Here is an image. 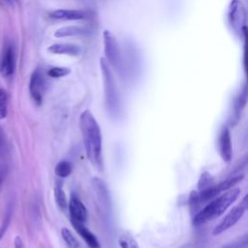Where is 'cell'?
Listing matches in <instances>:
<instances>
[{"instance_id": "obj_1", "label": "cell", "mask_w": 248, "mask_h": 248, "mask_svg": "<svg viewBox=\"0 0 248 248\" xmlns=\"http://www.w3.org/2000/svg\"><path fill=\"white\" fill-rule=\"evenodd\" d=\"M79 127L86 151V155L96 169L103 167L102 135L99 124L90 110L85 109L79 116Z\"/></svg>"}, {"instance_id": "obj_2", "label": "cell", "mask_w": 248, "mask_h": 248, "mask_svg": "<svg viewBox=\"0 0 248 248\" xmlns=\"http://www.w3.org/2000/svg\"><path fill=\"white\" fill-rule=\"evenodd\" d=\"M239 194L240 189L232 187L225 191L222 195L217 196V198H214V200L211 201L205 207L194 215L193 225L200 226L220 216L237 200Z\"/></svg>"}, {"instance_id": "obj_3", "label": "cell", "mask_w": 248, "mask_h": 248, "mask_svg": "<svg viewBox=\"0 0 248 248\" xmlns=\"http://www.w3.org/2000/svg\"><path fill=\"white\" fill-rule=\"evenodd\" d=\"M100 67L104 81L106 106L108 108V110H109L111 113H115L119 107V97L114 78L111 73L109 64L105 58L100 59Z\"/></svg>"}, {"instance_id": "obj_4", "label": "cell", "mask_w": 248, "mask_h": 248, "mask_svg": "<svg viewBox=\"0 0 248 248\" xmlns=\"http://www.w3.org/2000/svg\"><path fill=\"white\" fill-rule=\"evenodd\" d=\"M246 9L241 0H232L229 6L228 18L233 31L242 38L246 36Z\"/></svg>"}, {"instance_id": "obj_5", "label": "cell", "mask_w": 248, "mask_h": 248, "mask_svg": "<svg viewBox=\"0 0 248 248\" xmlns=\"http://www.w3.org/2000/svg\"><path fill=\"white\" fill-rule=\"evenodd\" d=\"M104 38V51H105V59L108 61L109 66L114 68L117 71L121 70L122 59L120 49L117 44L115 37L111 32L106 30L103 34Z\"/></svg>"}, {"instance_id": "obj_6", "label": "cell", "mask_w": 248, "mask_h": 248, "mask_svg": "<svg viewBox=\"0 0 248 248\" xmlns=\"http://www.w3.org/2000/svg\"><path fill=\"white\" fill-rule=\"evenodd\" d=\"M243 177H244L243 174H237V175H234L232 177H230V178L226 179L225 181L220 182L217 185L210 186V187H208L204 190H202V191L198 192L200 202H207L209 200H212V199L216 198L221 193H224L225 191L232 188L235 184L240 182L243 179Z\"/></svg>"}, {"instance_id": "obj_7", "label": "cell", "mask_w": 248, "mask_h": 248, "mask_svg": "<svg viewBox=\"0 0 248 248\" xmlns=\"http://www.w3.org/2000/svg\"><path fill=\"white\" fill-rule=\"evenodd\" d=\"M16 71V51L12 44L6 43L0 55V75L5 78H11Z\"/></svg>"}, {"instance_id": "obj_8", "label": "cell", "mask_w": 248, "mask_h": 248, "mask_svg": "<svg viewBox=\"0 0 248 248\" xmlns=\"http://www.w3.org/2000/svg\"><path fill=\"white\" fill-rule=\"evenodd\" d=\"M246 207H244L242 204H239L237 206H235L234 208H232L224 218L223 220L213 229L212 233L214 235L220 234L223 232H225L226 230L230 229L231 227L234 226L238 220L244 215V212L246 211Z\"/></svg>"}, {"instance_id": "obj_9", "label": "cell", "mask_w": 248, "mask_h": 248, "mask_svg": "<svg viewBox=\"0 0 248 248\" xmlns=\"http://www.w3.org/2000/svg\"><path fill=\"white\" fill-rule=\"evenodd\" d=\"M29 92L33 101L37 105H41L45 92V78L40 69H36L30 77Z\"/></svg>"}, {"instance_id": "obj_10", "label": "cell", "mask_w": 248, "mask_h": 248, "mask_svg": "<svg viewBox=\"0 0 248 248\" xmlns=\"http://www.w3.org/2000/svg\"><path fill=\"white\" fill-rule=\"evenodd\" d=\"M218 147L220 156L223 159V161L230 163L232 157V147L231 133L227 126H223L220 130L218 137Z\"/></svg>"}, {"instance_id": "obj_11", "label": "cell", "mask_w": 248, "mask_h": 248, "mask_svg": "<svg viewBox=\"0 0 248 248\" xmlns=\"http://www.w3.org/2000/svg\"><path fill=\"white\" fill-rule=\"evenodd\" d=\"M49 16L54 19H63V20H79L86 19L91 16V13L83 10H67L61 9L53 11L49 14Z\"/></svg>"}, {"instance_id": "obj_12", "label": "cell", "mask_w": 248, "mask_h": 248, "mask_svg": "<svg viewBox=\"0 0 248 248\" xmlns=\"http://www.w3.org/2000/svg\"><path fill=\"white\" fill-rule=\"evenodd\" d=\"M68 207L71 214V219H74L81 223H84L87 220V217H88L87 209L84 206V204L80 202V200L78 199L77 197L71 198Z\"/></svg>"}, {"instance_id": "obj_13", "label": "cell", "mask_w": 248, "mask_h": 248, "mask_svg": "<svg viewBox=\"0 0 248 248\" xmlns=\"http://www.w3.org/2000/svg\"><path fill=\"white\" fill-rule=\"evenodd\" d=\"M72 225L74 227V229L76 230V232L82 237V239L87 243V245L90 248H101V245L97 239V237L95 236L94 233H92L81 222L76 221L74 219H71Z\"/></svg>"}, {"instance_id": "obj_14", "label": "cell", "mask_w": 248, "mask_h": 248, "mask_svg": "<svg viewBox=\"0 0 248 248\" xmlns=\"http://www.w3.org/2000/svg\"><path fill=\"white\" fill-rule=\"evenodd\" d=\"M246 102H247V88H246V85H244L243 90L240 92V94L236 97L234 101L232 112H231V115L229 118L230 125L234 126L237 123L240 113L246 105Z\"/></svg>"}, {"instance_id": "obj_15", "label": "cell", "mask_w": 248, "mask_h": 248, "mask_svg": "<svg viewBox=\"0 0 248 248\" xmlns=\"http://www.w3.org/2000/svg\"><path fill=\"white\" fill-rule=\"evenodd\" d=\"M48 51L53 54H67L76 56L81 52V48L79 46L74 44H54L48 47Z\"/></svg>"}, {"instance_id": "obj_16", "label": "cell", "mask_w": 248, "mask_h": 248, "mask_svg": "<svg viewBox=\"0 0 248 248\" xmlns=\"http://www.w3.org/2000/svg\"><path fill=\"white\" fill-rule=\"evenodd\" d=\"M90 33V30L85 27L80 26H64L57 29L54 32V36L56 38H64V37H74V36H82Z\"/></svg>"}, {"instance_id": "obj_17", "label": "cell", "mask_w": 248, "mask_h": 248, "mask_svg": "<svg viewBox=\"0 0 248 248\" xmlns=\"http://www.w3.org/2000/svg\"><path fill=\"white\" fill-rule=\"evenodd\" d=\"M13 212H14V205L12 202H10L7 206V209L5 211L4 214V218L2 220V223L0 225V240L3 238V236L5 235L8 228L10 227L11 221H12V216H13Z\"/></svg>"}, {"instance_id": "obj_18", "label": "cell", "mask_w": 248, "mask_h": 248, "mask_svg": "<svg viewBox=\"0 0 248 248\" xmlns=\"http://www.w3.org/2000/svg\"><path fill=\"white\" fill-rule=\"evenodd\" d=\"M54 198H55V202H56L57 205L60 208L65 209L68 206L66 194L62 188V185L59 182H57L54 186Z\"/></svg>"}, {"instance_id": "obj_19", "label": "cell", "mask_w": 248, "mask_h": 248, "mask_svg": "<svg viewBox=\"0 0 248 248\" xmlns=\"http://www.w3.org/2000/svg\"><path fill=\"white\" fill-rule=\"evenodd\" d=\"M120 248H140L137 241L129 232H123L118 239Z\"/></svg>"}, {"instance_id": "obj_20", "label": "cell", "mask_w": 248, "mask_h": 248, "mask_svg": "<svg viewBox=\"0 0 248 248\" xmlns=\"http://www.w3.org/2000/svg\"><path fill=\"white\" fill-rule=\"evenodd\" d=\"M72 164L68 161H60L55 167V174L61 178L69 176L72 172Z\"/></svg>"}, {"instance_id": "obj_21", "label": "cell", "mask_w": 248, "mask_h": 248, "mask_svg": "<svg viewBox=\"0 0 248 248\" xmlns=\"http://www.w3.org/2000/svg\"><path fill=\"white\" fill-rule=\"evenodd\" d=\"M61 235L64 241L67 243V245L70 248H79V243L78 239L73 235V233L67 228L61 229Z\"/></svg>"}, {"instance_id": "obj_22", "label": "cell", "mask_w": 248, "mask_h": 248, "mask_svg": "<svg viewBox=\"0 0 248 248\" xmlns=\"http://www.w3.org/2000/svg\"><path fill=\"white\" fill-rule=\"evenodd\" d=\"M213 182V177L212 175L208 172V171H203L200 178H199V181H198V189L199 191H202V190H204L210 186H212Z\"/></svg>"}, {"instance_id": "obj_23", "label": "cell", "mask_w": 248, "mask_h": 248, "mask_svg": "<svg viewBox=\"0 0 248 248\" xmlns=\"http://www.w3.org/2000/svg\"><path fill=\"white\" fill-rule=\"evenodd\" d=\"M7 114H8V94L3 88H0V119L6 118Z\"/></svg>"}, {"instance_id": "obj_24", "label": "cell", "mask_w": 248, "mask_h": 248, "mask_svg": "<svg viewBox=\"0 0 248 248\" xmlns=\"http://www.w3.org/2000/svg\"><path fill=\"white\" fill-rule=\"evenodd\" d=\"M247 247H248V236H247V234H245L242 237H240L232 242L227 243L226 245L222 246L221 248H247Z\"/></svg>"}, {"instance_id": "obj_25", "label": "cell", "mask_w": 248, "mask_h": 248, "mask_svg": "<svg viewBox=\"0 0 248 248\" xmlns=\"http://www.w3.org/2000/svg\"><path fill=\"white\" fill-rule=\"evenodd\" d=\"M70 73H71V70L68 69V68H65V67H53V68L48 70L47 75L50 78H57L65 77V76L69 75Z\"/></svg>"}, {"instance_id": "obj_26", "label": "cell", "mask_w": 248, "mask_h": 248, "mask_svg": "<svg viewBox=\"0 0 248 248\" xmlns=\"http://www.w3.org/2000/svg\"><path fill=\"white\" fill-rule=\"evenodd\" d=\"M200 200H199V196H198V192L197 191H192L190 193L189 196V206L191 209L192 213H197V208L199 207L200 204Z\"/></svg>"}, {"instance_id": "obj_27", "label": "cell", "mask_w": 248, "mask_h": 248, "mask_svg": "<svg viewBox=\"0 0 248 248\" xmlns=\"http://www.w3.org/2000/svg\"><path fill=\"white\" fill-rule=\"evenodd\" d=\"M14 244H15V248H24V245H23L22 239H21L18 235H17V236H16L15 241H14Z\"/></svg>"}, {"instance_id": "obj_28", "label": "cell", "mask_w": 248, "mask_h": 248, "mask_svg": "<svg viewBox=\"0 0 248 248\" xmlns=\"http://www.w3.org/2000/svg\"><path fill=\"white\" fill-rule=\"evenodd\" d=\"M3 144H4V132L0 125V148L3 146Z\"/></svg>"}, {"instance_id": "obj_29", "label": "cell", "mask_w": 248, "mask_h": 248, "mask_svg": "<svg viewBox=\"0 0 248 248\" xmlns=\"http://www.w3.org/2000/svg\"><path fill=\"white\" fill-rule=\"evenodd\" d=\"M2 181H3V178H2V176H0V187H1V184H2Z\"/></svg>"}]
</instances>
